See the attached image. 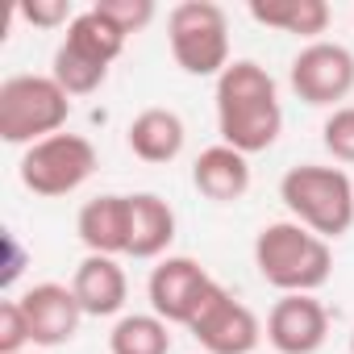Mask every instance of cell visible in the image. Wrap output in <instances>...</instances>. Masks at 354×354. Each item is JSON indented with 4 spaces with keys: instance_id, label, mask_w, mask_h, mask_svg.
Masks as SVG:
<instances>
[{
    "instance_id": "6da1fadb",
    "label": "cell",
    "mask_w": 354,
    "mask_h": 354,
    "mask_svg": "<svg viewBox=\"0 0 354 354\" xmlns=\"http://www.w3.org/2000/svg\"><path fill=\"white\" fill-rule=\"evenodd\" d=\"M217 129L221 142L242 150L246 158L271 150L283 129L279 88L254 59H234L217 80Z\"/></svg>"
},
{
    "instance_id": "7a4b0ae2",
    "label": "cell",
    "mask_w": 354,
    "mask_h": 354,
    "mask_svg": "<svg viewBox=\"0 0 354 354\" xmlns=\"http://www.w3.org/2000/svg\"><path fill=\"white\" fill-rule=\"evenodd\" d=\"M259 275L283 296H313L333 275V250L300 221H271L254 238Z\"/></svg>"
},
{
    "instance_id": "3957f363",
    "label": "cell",
    "mask_w": 354,
    "mask_h": 354,
    "mask_svg": "<svg viewBox=\"0 0 354 354\" xmlns=\"http://www.w3.org/2000/svg\"><path fill=\"white\" fill-rule=\"evenodd\" d=\"M279 201L288 205L292 221L313 230L317 238H342L354 225V180L342 167L300 162L279 180Z\"/></svg>"
},
{
    "instance_id": "277c9868",
    "label": "cell",
    "mask_w": 354,
    "mask_h": 354,
    "mask_svg": "<svg viewBox=\"0 0 354 354\" xmlns=\"http://www.w3.org/2000/svg\"><path fill=\"white\" fill-rule=\"evenodd\" d=\"M71 117V96L55 75H9L0 84V138L9 146H34L63 133Z\"/></svg>"
},
{
    "instance_id": "5b68a950",
    "label": "cell",
    "mask_w": 354,
    "mask_h": 354,
    "mask_svg": "<svg viewBox=\"0 0 354 354\" xmlns=\"http://www.w3.org/2000/svg\"><path fill=\"white\" fill-rule=\"evenodd\" d=\"M167 42L175 63L196 80H221V71L230 67V21L213 0H180L167 13Z\"/></svg>"
},
{
    "instance_id": "8992f818",
    "label": "cell",
    "mask_w": 354,
    "mask_h": 354,
    "mask_svg": "<svg viewBox=\"0 0 354 354\" xmlns=\"http://www.w3.org/2000/svg\"><path fill=\"white\" fill-rule=\"evenodd\" d=\"M96 171V146L80 133H55L46 142H34L21 154V184L34 196H67L84 188Z\"/></svg>"
},
{
    "instance_id": "52a82bcc",
    "label": "cell",
    "mask_w": 354,
    "mask_h": 354,
    "mask_svg": "<svg viewBox=\"0 0 354 354\" xmlns=\"http://www.w3.org/2000/svg\"><path fill=\"white\" fill-rule=\"evenodd\" d=\"M188 329H192V337H196L209 354H254V346H259V337H263L259 317H254L242 300H234L221 283H213V288L205 292V300H201V308L192 313Z\"/></svg>"
},
{
    "instance_id": "ba28073f",
    "label": "cell",
    "mask_w": 354,
    "mask_h": 354,
    "mask_svg": "<svg viewBox=\"0 0 354 354\" xmlns=\"http://www.w3.org/2000/svg\"><path fill=\"white\" fill-rule=\"evenodd\" d=\"M288 84L313 109L337 104L354 92V55L337 42H308L288 67Z\"/></svg>"
},
{
    "instance_id": "9c48e42d",
    "label": "cell",
    "mask_w": 354,
    "mask_h": 354,
    "mask_svg": "<svg viewBox=\"0 0 354 354\" xmlns=\"http://www.w3.org/2000/svg\"><path fill=\"white\" fill-rule=\"evenodd\" d=\"M213 283H217V279H213L196 259L171 254V259H162V263L150 271V283H146L150 313L162 317L167 325H188Z\"/></svg>"
},
{
    "instance_id": "30bf717a",
    "label": "cell",
    "mask_w": 354,
    "mask_h": 354,
    "mask_svg": "<svg viewBox=\"0 0 354 354\" xmlns=\"http://www.w3.org/2000/svg\"><path fill=\"white\" fill-rule=\"evenodd\" d=\"M17 304H21L26 321H30L34 346H42V350L67 346L80 333L84 308H80V300H75V292L67 283H34L30 292L17 296Z\"/></svg>"
},
{
    "instance_id": "8fae6325",
    "label": "cell",
    "mask_w": 354,
    "mask_h": 354,
    "mask_svg": "<svg viewBox=\"0 0 354 354\" xmlns=\"http://www.w3.org/2000/svg\"><path fill=\"white\" fill-rule=\"evenodd\" d=\"M329 337V313L317 296H283L267 317V342L275 354H317Z\"/></svg>"
},
{
    "instance_id": "7c38bea8",
    "label": "cell",
    "mask_w": 354,
    "mask_h": 354,
    "mask_svg": "<svg viewBox=\"0 0 354 354\" xmlns=\"http://www.w3.org/2000/svg\"><path fill=\"white\" fill-rule=\"evenodd\" d=\"M192 184L205 201L213 205H234L250 192V162L242 150L234 146H209L201 150V158L192 162Z\"/></svg>"
},
{
    "instance_id": "4fadbf2b",
    "label": "cell",
    "mask_w": 354,
    "mask_h": 354,
    "mask_svg": "<svg viewBox=\"0 0 354 354\" xmlns=\"http://www.w3.org/2000/svg\"><path fill=\"white\" fill-rule=\"evenodd\" d=\"M71 292H75L84 317H117V313L125 308L129 279H125V271L117 267V259H109V254H88V259L75 267Z\"/></svg>"
},
{
    "instance_id": "5bb4252c",
    "label": "cell",
    "mask_w": 354,
    "mask_h": 354,
    "mask_svg": "<svg viewBox=\"0 0 354 354\" xmlns=\"http://www.w3.org/2000/svg\"><path fill=\"white\" fill-rule=\"evenodd\" d=\"M75 234L88 254H125L129 250V196H96L80 209Z\"/></svg>"
},
{
    "instance_id": "9a60e30c",
    "label": "cell",
    "mask_w": 354,
    "mask_h": 354,
    "mask_svg": "<svg viewBox=\"0 0 354 354\" xmlns=\"http://www.w3.org/2000/svg\"><path fill=\"white\" fill-rule=\"evenodd\" d=\"M175 242V213L162 196L154 192H133L129 196V250L133 259H158Z\"/></svg>"
},
{
    "instance_id": "2e32d148",
    "label": "cell",
    "mask_w": 354,
    "mask_h": 354,
    "mask_svg": "<svg viewBox=\"0 0 354 354\" xmlns=\"http://www.w3.org/2000/svg\"><path fill=\"white\" fill-rule=\"evenodd\" d=\"M125 138H129V150L142 162H175L184 150L188 129H184L180 113H171V109H142L129 121Z\"/></svg>"
},
{
    "instance_id": "e0dca14e",
    "label": "cell",
    "mask_w": 354,
    "mask_h": 354,
    "mask_svg": "<svg viewBox=\"0 0 354 354\" xmlns=\"http://www.w3.org/2000/svg\"><path fill=\"white\" fill-rule=\"evenodd\" d=\"M250 17L267 30L296 34V38H317L329 30V5L325 0H254Z\"/></svg>"
},
{
    "instance_id": "ac0fdd59",
    "label": "cell",
    "mask_w": 354,
    "mask_h": 354,
    "mask_svg": "<svg viewBox=\"0 0 354 354\" xmlns=\"http://www.w3.org/2000/svg\"><path fill=\"white\" fill-rule=\"evenodd\" d=\"M63 46H71V50H80L84 59L109 67V63L125 50V34H121L113 21H104L96 9H84V13H75V21L67 26Z\"/></svg>"
},
{
    "instance_id": "d6986e66",
    "label": "cell",
    "mask_w": 354,
    "mask_h": 354,
    "mask_svg": "<svg viewBox=\"0 0 354 354\" xmlns=\"http://www.w3.org/2000/svg\"><path fill=\"white\" fill-rule=\"evenodd\" d=\"M113 354H171V325L154 313H129L109 333Z\"/></svg>"
},
{
    "instance_id": "ffe728a7",
    "label": "cell",
    "mask_w": 354,
    "mask_h": 354,
    "mask_svg": "<svg viewBox=\"0 0 354 354\" xmlns=\"http://www.w3.org/2000/svg\"><path fill=\"white\" fill-rule=\"evenodd\" d=\"M50 75L59 80V88H63L67 96H88V92H96V88L104 84L109 67L84 59V55L71 50V46H59V50H55V67H50Z\"/></svg>"
},
{
    "instance_id": "44dd1931",
    "label": "cell",
    "mask_w": 354,
    "mask_h": 354,
    "mask_svg": "<svg viewBox=\"0 0 354 354\" xmlns=\"http://www.w3.org/2000/svg\"><path fill=\"white\" fill-rule=\"evenodd\" d=\"M92 9H96L104 21H113L125 38L138 34V30H146V26L154 21V0H96Z\"/></svg>"
},
{
    "instance_id": "7402d4cb",
    "label": "cell",
    "mask_w": 354,
    "mask_h": 354,
    "mask_svg": "<svg viewBox=\"0 0 354 354\" xmlns=\"http://www.w3.org/2000/svg\"><path fill=\"white\" fill-rule=\"evenodd\" d=\"M321 142H325V150H329L337 162L354 167V104H342V109H333V113L325 117Z\"/></svg>"
},
{
    "instance_id": "603a6c76",
    "label": "cell",
    "mask_w": 354,
    "mask_h": 354,
    "mask_svg": "<svg viewBox=\"0 0 354 354\" xmlns=\"http://www.w3.org/2000/svg\"><path fill=\"white\" fill-rule=\"evenodd\" d=\"M30 321L21 313L17 300H5L0 304V354H26L30 350Z\"/></svg>"
},
{
    "instance_id": "cb8c5ba5",
    "label": "cell",
    "mask_w": 354,
    "mask_h": 354,
    "mask_svg": "<svg viewBox=\"0 0 354 354\" xmlns=\"http://www.w3.org/2000/svg\"><path fill=\"white\" fill-rule=\"evenodd\" d=\"M17 13L30 26H38V30H55V26H71L75 21V13H71L67 0H21Z\"/></svg>"
},
{
    "instance_id": "d4e9b609",
    "label": "cell",
    "mask_w": 354,
    "mask_h": 354,
    "mask_svg": "<svg viewBox=\"0 0 354 354\" xmlns=\"http://www.w3.org/2000/svg\"><path fill=\"white\" fill-rule=\"evenodd\" d=\"M5 246H9V263H5V288H13L17 283V275H21V263H26V254H21V242H17V234H5Z\"/></svg>"
},
{
    "instance_id": "484cf974",
    "label": "cell",
    "mask_w": 354,
    "mask_h": 354,
    "mask_svg": "<svg viewBox=\"0 0 354 354\" xmlns=\"http://www.w3.org/2000/svg\"><path fill=\"white\" fill-rule=\"evenodd\" d=\"M350 354H354V333H350Z\"/></svg>"
},
{
    "instance_id": "4316f807",
    "label": "cell",
    "mask_w": 354,
    "mask_h": 354,
    "mask_svg": "<svg viewBox=\"0 0 354 354\" xmlns=\"http://www.w3.org/2000/svg\"><path fill=\"white\" fill-rule=\"evenodd\" d=\"M26 354H34V350H26Z\"/></svg>"
}]
</instances>
